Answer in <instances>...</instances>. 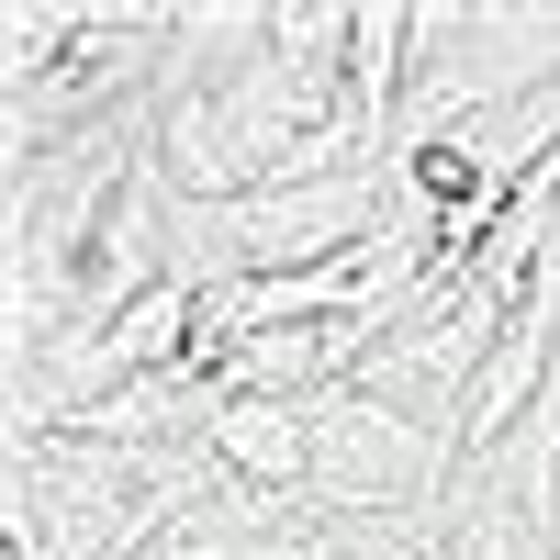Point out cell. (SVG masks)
Here are the masks:
<instances>
[{"instance_id": "6da1fadb", "label": "cell", "mask_w": 560, "mask_h": 560, "mask_svg": "<svg viewBox=\"0 0 560 560\" xmlns=\"http://www.w3.org/2000/svg\"><path fill=\"white\" fill-rule=\"evenodd\" d=\"M459 448L438 427L393 415L382 393H325L314 404V516H415V504H448Z\"/></svg>"}, {"instance_id": "277c9868", "label": "cell", "mask_w": 560, "mask_h": 560, "mask_svg": "<svg viewBox=\"0 0 560 560\" xmlns=\"http://www.w3.org/2000/svg\"><path fill=\"white\" fill-rule=\"evenodd\" d=\"M79 34H90V0H12V12H0V79H12V102L68 68Z\"/></svg>"}, {"instance_id": "3957f363", "label": "cell", "mask_w": 560, "mask_h": 560, "mask_svg": "<svg viewBox=\"0 0 560 560\" xmlns=\"http://www.w3.org/2000/svg\"><path fill=\"white\" fill-rule=\"evenodd\" d=\"M303 560H459V538L438 504H415V516H314Z\"/></svg>"}, {"instance_id": "7a4b0ae2", "label": "cell", "mask_w": 560, "mask_h": 560, "mask_svg": "<svg viewBox=\"0 0 560 560\" xmlns=\"http://www.w3.org/2000/svg\"><path fill=\"white\" fill-rule=\"evenodd\" d=\"M202 448L224 459V482L280 493V504H314V404H258V393H224V415L202 427Z\"/></svg>"}]
</instances>
